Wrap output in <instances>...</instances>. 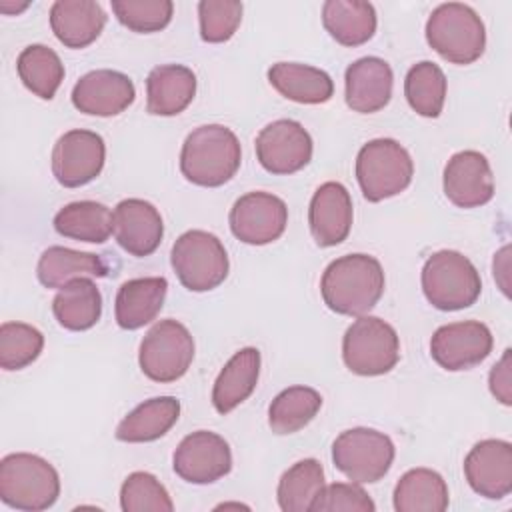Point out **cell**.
Returning <instances> with one entry per match:
<instances>
[{"label":"cell","instance_id":"cell-1","mask_svg":"<svg viewBox=\"0 0 512 512\" xmlns=\"http://www.w3.org/2000/svg\"><path fill=\"white\" fill-rule=\"evenodd\" d=\"M382 264L370 254H346L332 260L320 280L324 304L342 316L368 314L384 294Z\"/></svg>","mask_w":512,"mask_h":512},{"label":"cell","instance_id":"cell-2","mask_svg":"<svg viewBox=\"0 0 512 512\" xmlns=\"http://www.w3.org/2000/svg\"><path fill=\"white\" fill-rule=\"evenodd\" d=\"M242 162L238 136L222 124L194 128L180 152L182 176L204 188H218L234 178Z\"/></svg>","mask_w":512,"mask_h":512},{"label":"cell","instance_id":"cell-3","mask_svg":"<svg viewBox=\"0 0 512 512\" xmlns=\"http://www.w3.org/2000/svg\"><path fill=\"white\" fill-rule=\"evenodd\" d=\"M60 496L56 468L38 454L14 452L0 460V500L24 512L48 510Z\"/></svg>","mask_w":512,"mask_h":512},{"label":"cell","instance_id":"cell-4","mask_svg":"<svg viewBox=\"0 0 512 512\" xmlns=\"http://www.w3.org/2000/svg\"><path fill=\"white\" fill-rule=\"evenodd\" d=\"M426 42L452 64H472L486 48V28L474 8L462 2H446L426 20Z\"/></svg>","mask_w":512,"mask_h":512},{"label":"cell","instance_id":"cell-5","mask_svg":"<svg viewBox=\"0 0 512 512\" xmlns=\"http://www.w3.org/2000/svg\"><path fill=\"white\" fill-rule=\"evenodd\" d=\"M422 292L434 308L454 312L478 300L482 280L476 266L464 254L440 250L422 266Z\"/></svg>","mask_w":512,"mask_h":512},{"label":"cell","instance_id":"cell-6","mask_svg":"<svg viewBox=\"0 0 512 512\" xmlns=\"http://www.w3.org/2000/svg\"><path fill=\"white\" fill-rule=\"evenodd\" d=\"M414 176L408 150L392 138L366 142L356 156V180L368 202H380L404 192Z\"/></svg>","mask_w":512,"mask_h":512},{"label":"cell","instance_id":"cell-7","mask_svg":"<svg viewBox=\"0 0 512 512\" xmlns=\"http://www.w3.org/2000/svg\"><path fill=\"white\" fill-rule=\"evenodd\" d=\"M342 360L358 376H382L400 360V338L382 318L358 316L344 332Z\"/></svg>","mask_w":512,"mask_h":512},{"label":"cell","instance_id":"cell-8","mask_svg":"<svg viewBox=\"0 0 512 512\" xmlns=\"http://www.w3.org/2000/svg\"><path fill=\"white\" fill-rule=\"evenodd\" d=\"M172 268L190 292L218 288L228 276V254L218 236L206 230H188L172 246Z\"/></svg>","mask_w":512,"mask_h":512},{"label":"cell","instance_id":"cell-9","mask_svg":"<svg viewBox=\"0 0 512 512\" xmlns=\"http://www.w3.org/2000/svg\"><path fill=\"white\" fill-rule=\"evenodd\" d=\"M396 456L394 442L374 428H350L336 436L332 444L334 466L356 484L382 480Z\"/></svg>","mask_w":512,"mask_h":512},{"label":"cell","instance_id":"cell-10","mask_svg":"<svg viewBox=\"0 0 512 512\" xmlns=\"http://www.w3.org/2000/svg\"><path fill=\"white\" fill-rule=\"evenodd\" d=\"M192 360L194 338L190 330L174 318L156 322L140 342V370L154 382H176L188 372Z\"/></svg>","mask_w":512,"mask_h":512},{"label":"cell","instance_id":"cell-11","mask_svg":"<svg viewBox=\"0 0 512 512\" xmlns=\"http://www.w3.org/2000/svg\"><path fill=\"white\" fill-rule=\"evenodd\" d=\"M256 158L270 174H294L312 160V138L308 130L290 118L266 124L256 136Z\"/></svg>","mask_w":512,"mask_h":512},{"label":"cell","instance_id":"cell-12","mask_svg":"<svg viewBox=\"0 0 512 512\" xmlns=\"http://www.w3.org/2000/svg\"><path fill=\"white\" fill-rule=\"evenodd\" d=\"M52 174L64 188H80L92 182L104 168L106 144L98 132L68 130L52 148Z\"/></svg>","mask_w":512,"mask_h":512},{"label":"cell","instance_id":"cell-13","mask_svg":"<svg viewBox=\"0 0 512 512\" xmlns=\"http://www.w3.org/2000/svg\"><path fill=\"white\" fill-rule=\"evenodd\" d=\"M492 332L484 322L462 320L440 326L430 338L432 360L450 372L482 364L492 352Z\"/></svg>","mask_w":512,"mask_h":512},{"label":"cell","instance_id":"cell-14","mask_svg":"<svg viewBox=\"0 0 512 512\" xmlns=\"http://www.w3.org/2000/svg\"><path fill=\"white\" fill-rule=\"evenodd\" d=\"M232 234L252 246H264L278 240L288 224L286 202L270 192H248L240 196L228 216Z\"/></svg>","mask_w":512,"mask_h":512},{"label":"cell","instance_id":"cell-15","mask_svg":"<svg viewBox=\"0 0 512 512\" xmlns=\"http://www.w3.org/2000/svg\"><path fill=\"white\" fill-rule=\"evenodd\" d=\"M172 468L190 484H212L232 470V452L220 434L196 430L174 450Z\"/></svg>","mask_w":512,"mask_h":512},{"label":"cell","instance_id":"cell-16","mask_svg":"<svg viewBox=\"0 0 512 512\" xmlns=\"http://www.w3.org/2000/svg\"><path fill=\"white\" fill-rule=\"evenodd\" d=\"M442 186L446 198L458 208H478L494 198L490 162L478 150H462L444 166Z\"/></svg>","mask_w":512,"mask_h":512},{"label":"cell","instance_id":"cell-17","mask_svg":"<svg viewBox=\"0 0 512 512\" xmlns=\"http://www.w3.org/2000/svg\"><path fill=\"white\" fill-rule=\"evenodd\" d=\"M464 476L470 488L488 500L508 496L512 492V444L498 438L480 440L464 458Z\"/></svg>","mask_w":512,"mask_h":512},{"label":"cell","instance_id":"cell-18","mask_svg":"<svg viewBox=\"0 0 512 512\" xmlns=\"http://www.w3.org/2000/svg\"><path fill=\"white\" fill-rule=\"evenodd\" d=\"M112 234L130 256L144 258L158 250L164 222L154 204L142 198H126L112 212Z\"/></svg>","mask_w":512,"mask_h":512},{"label":"cell","instance_id":"cell-19","mask_svg":"<svg viewBox=\"0 0 512 512\" xmlns=\"http://www.w3.org/2000/svg\"><path fill=\"white\" fill-rule=\"evenodd\" d=\"M136 98L134 82L118 70H92L78 78L72 88V104L88 116H116Z\"/></svg>","mask_w":512,"mask_h":512},{"label":"cell","instance_id":"cell-20","mask_svg":"<svg viewBox=\"0 0 512 512\" xmlns=\"http://www.w3.org/2000/svg\"><path fill=\"white\" fill-rule=\"evenodd\" d=\"M352 216V198L346 186L332 180L320 184L308 208V224L314 242L322 248L344 242L352 228Z\"/></svg>","mask_w":512,"mask_h":512},{"label":"cell","instance_id":"cell-21","mask_svg":"<svg viewBox=\"0 0 512 512\" xmlns=\"http://www.w3.org/2000/svg\"><path fill=\"white\" fill-rule=\"evenodd\" d=\"M394 74L386 60L364 56L352 62L344 74V98L350 110L374 114L392 98Z\"/></svg>","mask_w":512,"mask_h":512},{"label":"cell","instance_id":"cell-22","mask_svg":"<svg viewBox=\"0 0 512 512\" xmlns=\"http://www.w3.org/2000/svg\"><path fill=\"white\" fill-rule=\"evenodd\" d=\"M106 26V12L94 0H56L50 6V28L66 48L90 46Z\"/></svg>","mask_w":512,"mask_h":512},{"label":"cell","instance_id":"cell-23","mask_svg":"<svg viewBox=\"0 0 512 512\" xmlns=\"http://www.w3.org/2000/svg\"><path fill=\"white\" fill-rule=\"evenodd\" d=\"M196 94V74L182 64H160L146 78V110L152 116L184 112Z\"/></svg>","mask_w":512,"mask_h":512},{"label":"cell","instance_id":"cell-24","mask_svg":"<svg viewBox=\"0 0 512 512\" xmlns=\"http://www.w3.org/2000/svg\"><path fill=\"white\" fill-rule=\"evenodd\" d=\"M168 292V282L162 276H144L126 280L114 300V316L120 328L138 330L160 314Z\"/></svg>","mask_w":512,"mask_h":512},{"label":"cell","instance_id":"cell-25","mask_svg":"<svg viewBox=\"0 0 512 512\" xmlns=\"http://www.w3.org/2000/svg\"><path fill=\"white\" fill-rule=\"evenodd\" d=\"M260 352L254 346L238 350L220 370L212 388V406L218 414H228L240 406L258 384Z\"/></svg>","mask_w":512,"mask_h":512},{"label":"cell","instance_id":"cell-26","mask_svg":"<svg viewBox=\"0 0 512 512\" xmlns=\"http://www.w3.org/2000/svg\"><path fill=\"white\" fill-rule=\"evenodd\" d=\"M274 90L298 104H324L334 94V82L328 72L300 62H276L268 70Z\"/></svg>","mask_w":512,"mask_h":512},{"label":"cell","instance_id":"cell-27","mask_svg":"<svg viewBox=\"0 0 512 512\" xmlns=\"http://www.w3.org/2000/svg\"><path fill=\"white\" fill-rule=\"evenodd\" d=\"M180 416V400L174 396H156L138 404L116 426L114 436L120 442L140 444L162 438Z\"/></svg>","mask_w":512,"mask_h":512},{"label":"cell","instance_id":"cell-28","mask_svg":"<svg viewBox=\"0 0 512 512\" xmlns=\"http://www.w3.org/2000/svg\"><path fill=\"white\" fill-rule=\"evenodd\" d=\"M108 272L102 256L64 246L46 248L36 266V276L46 288H62L76 278H106Z\"/></svg>","mask_w":512,"mask_h":512},{"label":"cell","instance_id":"cell-29","mask_svg":"<svg viewBox=\"0 0 512 512\" xmlns=\"http://www.w3.org/2000/svg\"><path fill=\"white\" fill-rule=\"evenodd\" d=\"M52 314L66 330H90L102 316V294L94 280L76 278L58 288L52 300Z\"/></svg>","mask_w":512,"mask_h":512},{"label":"cell","instance_id":"cell-30","mask_svg":"<svg viewBox=\"0 0 512 512\" xmlns=\"http://www.w3.org/2000/svg\"><path fill=\"white\" fill-rule=\"evenodd\" d=\"M322 24L338 44L354 48L374 36L378 18L370 2L328 0L322 6Z\"/></svg>","mask_w":512,"mask_h":512},{"label":"cell","instance_id":"cell-31","mask_svg":"<svg viewBox=\"0 0 512 512\" xmlns=\"http://www.w3.org/2000/svg\"><path fill=\"white\" fill-rule=\"evenodd\" d=\"M396 512H444L450 496L446 480L430 468H412L394 486Z\"/></svg>","mask_w":512,"mask_h":512},{"label":"cell","instance_id":"cell-32","mask_svg":"<svg viewBox=\"0 0 512 512\" xmlns=\"http://www.w3.org/2000/svg\"><path fill=\"white\" fill-rule=\"evenodd\" d=\"M54 230L78 242L104 244L112 234V212L102 202L94 200L70 202L56 212Z\"/></svg>","mask_w":512,"mask_h":512},{"label":"cell","instance_id":"cell-33","mask_svg":"<svg viewBox=\"0 0 512 512\" xmlns=\"http://www.w3.org/2000/svg\"><path fill=\"white\" fill-rule=\"evenodd\" d=\"M322 408V396L310 386L282 390L268 408V426L276 434H294L308 426Z\"/></svg>","mask_w":512,"mask_h":512},{"label":"cell","instance_id":"cell-34","mask_svg":"<svg viewBox=\"0 0 512 512\" xmlns=\"http://www.w3.org/2000/svg\"><path fill=\"white\" fill-rule=\"evenodd\" d=\"M16 70L22 84L42 100H52L64 80V64L60 56L44 44L26 46L18 54Z\"/></svg>","mask_w":512,"mask_h":512},{"label":"cell","instance_id":"cell-35","mask_svg":"<svg viewBox=\"0 0 512 512\" xmlns=\"http://www.w3.org/2000/svg\"><path fill=\"white\" fill-rule=\"evenodd\" d=\"M324 486L322 464L316 458L298 460L282 474L278 482V506L284 512H308Z\"/></svg>","mask_w":512,"mask_h":512},{"label":"cell","instance_id":"cell-36","mask_svg":"<svg viewBox=\"0 0 512 512\" xmlns=\"http://www.w3.org/2000/svg\"><path fill=\"white\" fill-rule=\"evenodd\" d=\"M404 96L410 108L424 118H438L446 100V76L430 60L414 64L404 78Z\"/></svg>","mask_w":512,"mask_h":512},{"label":"cell","instance_id":"cell-37","mask_svg":"<svg viewBox=\"0 0 512 512\" xmlns=\"http://www.w3.org/2000/svg\"><path fill=\"white\" fill-rule=\"evenodd\" d=\"M44 348V336L26 322H4L0 326V366L22 370L30 366Z\"/></svg>","mask_w":512,"mask_h":512},{"label":"cell","instance_id":"cell-38","mask_svg":"<svg viewBox=\"0 0 512 512\" xmlns=\"http://www.w3.org/2000/svg\"><path fill=\"white\" fill-rule=\"evenodd\" d=\"M120 508L124 512H172L174 502L154 474L138 470L122 482Z\"/></svg>","mask_w":512,"mask_h":512},{"label":"cell","instance_id":"cell-39","mask_svg":"<svg viewBox=\"0 0 512 512\" xmlns=\"http://www.w3.org/2000/svg\"><path fill=\"white\" fill-rule=\"evenodd\" d=\"M112 12L128 30L150 34L170 24L174 4L170 0H112Z\"/></svg>","mask_w":512,"mask_h":512},{"label":"cell","instance_id":"cell-40","mask_svg":"<svg viewBox=\"0 0 512 512\" xmlns=\"http://www.w3.org/2000/svg\"><path fill=\"white\" fill-rule=\"evenodd\" d=\"M200 36L204 42L220 44L230 40L242 22V2L202 0L198 2Z\"/></svg>","mask_w":512,"mask_h":512},{"label":"cell","instance_id":"cell-41","mask_svg":"<svg viewBox=\"0 0 512 512\" xmlns=\"http://www.w3.org/2000/svg\"><path fill=\"white\" fill-rule=\"evenodd\" d=\"M314 512H338V510H354V512H374L376 504L366 494L362 486L356 482H334L322 488L312 504Z\"/></svg>","mask_w":512,"mask_h":512},{"label":"cell","instance_id":"cell-42","mask_svg":"<svg viewBox=\"0 0 512 512\" xmlns=\"http://www.w3.org/2000/svg\"><path fill=\"white\" fill-rule=\"evenodd\" d=\"M488 386L492 396L504 406L512 404V364H510V348L504 350L502 358L492 366L488 376Z\"/></svg>","mask_w":512,"mask_h":512}]
</instances>
